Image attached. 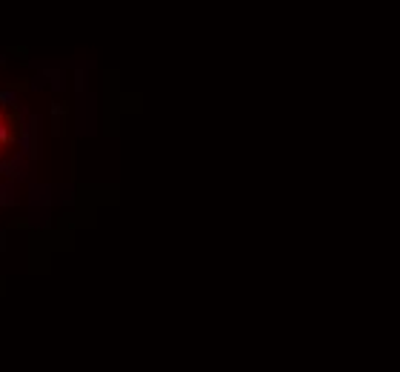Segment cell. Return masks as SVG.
I'll use <instances>...</instances> for the list:
<instances>
[{
    "label": "cell",
    "instance_id": "1",
    "mask_svg": "<svg viewBox=\"0 0 400 372\" xmlns=\"http://www.w3.org/2000/svg\"><path fill=\"white\" fill-rule=\"evenodd\" d=\"M15 92H0V103H3V106H15Z\"/></svg>",
    "mask_w": 400,
    "mask_h": 372
},
{
    "label": "cell",
    "instance_id": "2",
    "mask_svg": "<svg viewBox=\"0 0 400 372\" xmlns=\"http://www.w3.org/2000/svg\"><path fill=\"white\" fill-rule=\"evenodd\" d=\"M12 140V132H9V126L6 123H0V143H9Z\"/></svg>",
    "mask_w": 400,
    "mask_h": 372
},
{
    "label": "cell",
    "instance_id": "3",
    "mask_svg": "<svg viewBox=\"0 0 400 372\" xmlns=\"http://www.w3.org/2000/svg\"><path fill=\"white\" fill-rule=\"evenodd\" d=\"M0 123H3V115H0Z\"/></svg>",
    "mask_w": 400,
    "mask_h": 372
}]
</instances>
